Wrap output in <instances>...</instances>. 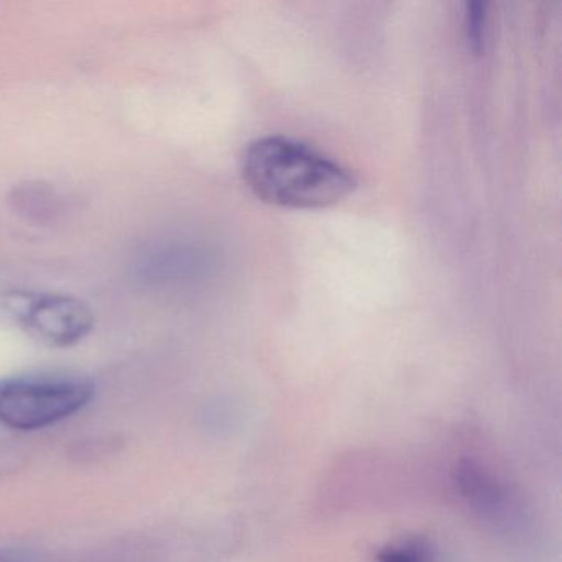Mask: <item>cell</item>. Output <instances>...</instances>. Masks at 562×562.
Masks as SVG:
<instances>
[{
  "instance_id": "1",
  "label": "cell",
  "mask_w": 562,
  "mask_h": 562,
  "mask_svg": "<svg viewBox=\"0 0 562 562\" xmlns=\"http://www.w3.org/2000/svg\"><path fill=\"white\" fill-rule=\"evenodd\" d=\"M241 173L258 199L284 209H325L347 199L357 187L347 167L285 136L251 140L243 153Z\"/></svg>"
},
{
  "instance_id": "2",
  "label": "cell",
  "mask_w": 562,
  "mask_h": 562,
  "mask_svg": "<svg viewBox=\"0 0 562 562\" xmlns=\"http://www.w3.org/2000/svg\"><path fill=\"white\" fill-rule=\"evenodd\" d=\"M93 381L70 374H29L0 380V424L41 430L64 423L90 406Z\"/></svg>"
},
{
  "instance_id": "3",
  "label": "cell",
  "mask_w": 562,
  "mask_h": 562,
  "mask_svg": "<svg viewBox=\"0 0 562 562\" xmlns=\"http://www.w3.org/2000/svg\"><path fill=\"white\" fill-rule=\"evenodd\" d=\"M0 317L55 348L80 344L94 327L93 311L71 295L12 292L0 297Z\"/></svg>"
},
{
  "instance_id": "4",
  "label": "cell",
  "mask_w": 562,
  "mask_h": 562,
  "mask_svg": "<svg viewBox=\"0 0 562 562\" xmlns=\"http://www.w3.org/2000/svg\"><path fill=\"white\" fill-rule=\"evenodd\" d=\"M465 32L473 50H480L485 42L486 12L485 5H465Z\"/></svg>"
},
{
  "instance_id": "5",
  "label": "cell",
  "mask_w": 562,
  "mask_h": 562,
  "mask_svg": "<svg viewBox=\"0 0 562 562\" xmlns=\"http://www.w3.org/2000/svg\"><path fill=\"white\" fill-rule=\"evenodd\" d=\"M429 555H427L426 546L420 542H406V544L400 546V548L386 549L381 552L380 562H427Z\"/></svg>"
},
{
  "instance_id": "6",
  "label": "cell",
  "mask_w": 562,
  "mask_h": 562,
  "mask_svg": "<svg viewBox=\"0 0 562 562\" xmlns=\"http://www.w3.org/2000/svg\"><path fill=\"white\" fill-rule=\"evenodd\" d=\"M0 562H35V558L25 549L0 548Z\"/></svg>"
}]
</instances>
